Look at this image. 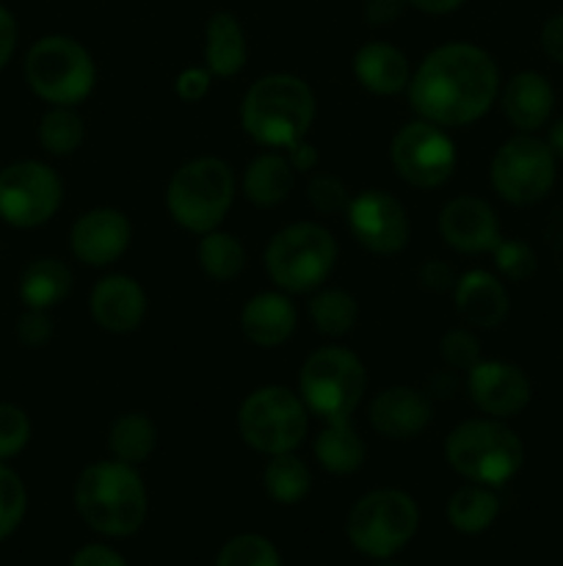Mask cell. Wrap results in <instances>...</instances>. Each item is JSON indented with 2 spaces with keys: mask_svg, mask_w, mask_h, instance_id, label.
<instances>
[{
  "mask_svg": "<svg viewBox=\"0 0 563 566\" xmlns=\"http://www.w3.org/2000/svg\"><path fill=\"white\" fill-rule=\"evenodd\" d=\"M500 72L478 44L453 42L431 50L408 81V99L419 119L439 127L472 125L495 105Z\"/></svg>",
  "mask_w": 563,
  "mask_h": 566,
  "instance_id": "obj_1",
  "label": "cell"
},
{
  "mask_svg": "<svg viewBox=\"0 0 563 566\" xmlns=\"http://www.w3.org/2000/svg\"><path fill=\"white\" fill-rule=\"evenodd\" d=\"M75 509L97 534L130 536L147 520V486L132 464L94 462L77 475Z\"/></svg>",
  "mask_w": 563,
  "mask_h": 566,
  "instance_id": "obj_2",
  "label": "cell"
},
{
  "mask_svg": "<svg viewBox=\"0 0 563 566\" xmlns=\"http://www.w3.org/2000/svg\"><path fill=\"white\" fill-rule=\"evenodd\" d=\"M315 119V94L301 77L274 72L252 83L243 97V130L257 144L287 149L301 142Z\"/></svg>",
  "mask_w": 563,
  "mask_h": 566,
  "instance_id": "obj_3",
  "label": "cell"
},
{
  "mask_svg": "<svg viewBox=\"0 0 563 566\" xmlns=\"http://www.w3.org/2000/svg\"><path fill=\"white\" fill-rule=\"evenodd\" d=\"M445 459L472 484L502 486L522 470L524 446L502 420H467L447 434Z\"/></svg>",
  "mask_w": 563,
  "mask_h": 566,
  "instance_id": "obj_4",
  "label": "cell"
},
{
  "mask_svg": "<svg viewBox=\"0 0 563 566\" xmlns=\"http://www.w3.org/2000/svg\"><path fill=\"white\" fill-rule=\"evenodd\" d=\"M235 199V175L221 158H196L174 171L166 188L171 219L188 232L219 230Z\"/></svg>",
  "mask_w": 563,
  "mask_h": 566,
  "instance_id": "obj_5",
  "label": "cell"
},
{
  "mask_svg": "<svg viewBox=\"0 0 563 566\" xmlns=\"http://www.w3.org/2000/svg\"><path fill=\"white\" fill-rule=\"evenodd\" d=\"M368 390V370L362 359L340 346L309 354L298 376V392L307 412L323 420L351 418Z\"/></svg>",
  "mask_w": 563,
  "mask_h": 566,
  "instance_id": "obj_6",
  "label": "cell"
},
{
  "mask_svg": "<svg viewBox=\"0 0 563 566\" xmlns=\"http://www.w3.org/2000/svg\"><path fill=\"white\" fill-rule=\"evenodd\" d=\"M25 81L50 105H77L92 94L97 70L92 53L72 36H44L28 50Z\"/></svg>",
  "mask_w": 563,
  "mask_h": 566,
  "instance_id": "obj_7",
  "label": "cell"
},
{
  "mask_svg": "<svg viewBox=\"0 0 563 566\" xmlns=\"http://www.w3.org/2000/svg\"><path fill=\"white\" fill-rule=\"evenodd\" d=\"M337 260V243L326 227L298 221L270 238L265 269L287 293H309L326 282Z\"/></svg>",
  "mask_w": 563,
  "mask_h": 566,
  "instance_id": "obj_8",
  "label": "cell"
},
{
  "mask_svg": "<svg viewBox=\"0 0 563 566\" xmlns=\"http://www.w3.org/2000/svg\"><path fill=\"white\" fill-rule=\"evenodd\" d=\"M419 528V509L401 490H373L348 512L346 534L362 556L390 558L414 539Z\"/></svg>",
  "mask_w": 563,
  "mask_h": 566,
  "instance_id": "obj_9",
  "label": "cell"
},
{
  "mask_svg": "<svg viewBox=\"0 0 563 566\" xmlns=\"http://www.w3.org/2000/svg\"><path fill=\"white\" fill-rule=\"evenodd\" d=\"M237 431L252 451L265 457L290 453L307 437V407L287 387H259L241 403Z\"/></svg>",
  "mask_w": 563,
  "mask_h": 566,
  "instance_id": "obj_10",
  "label": "cell"
},
{
  "mask_svg": "<svg viewBox=\"0 0 563 566\" xmlns=\"http://www.w3.org/2000/svg\"><path fill=\"white\" fill-rule=\"evenodd\" d=\"M555 182V153L541 138L522 133L497 149L491 160V186L506 202L535 205Z\"/></svg>",
  "mask_w": 563,
  "mask_h": 566,
  "instance_id": "obj_11",
  "label": "cell"
},
{
  "mask_svg": "<svg viewBox=\"0 0 563 566\" xmlns=\"http://www.w3.org/2000/svg\"><path fill=\"white\" fill-rule=\"evenodd\" d=\"M61 177L39 160H17L0 171V219L20 230L42 227L59 213Z\"/></svg>",
  "mask_w": 563,
  "mask_h": 566,
  "instance_id": "obj_12",
  "label": "cell"
},
{
  "mask_svg": "<svg viewBox=\"0 0 563 566\" xmlns=\"http://www.w3.org/2000/svg\"><path fill=\"white\" fill-rule=\"evenodd\" d=\"M392 166L414 188H439L458 164L456 144L434 122H408L395 133L390 147Z\"/></svg>",
  "mask_w": 563,
  "mask_h": 566,
  "instance_id": "obj_13",
  "label": "cell"
},
{
  "mask_svg": "<svg viewBox=\"0 0 563 566\" xmlns=\"http://www.w3.org/2000/svg\"><path fill=\"white\" fill-rule=\"evenodd\" d=\"M348 230L373 254H397L408 243L406 208L386 191H362L348 202Z\"/></svg>",
  "mask_w": 563,
  "mask_h": 566,
  "instance_id": "obj_14",
  "label": "cell"
},
{
  "mask_svg": "<svg viewBox=\"0 0 563 566\" xmlns=\"http://www.w3.org/2000/svg\"><path fill=\"white\" fill-rule=\"evenodd\" d=\"M469 398L484 415L497 420L513 418L530 403V379L511 363L480 359L469 370Z\"/></svg>",
  "mask_w": 563,
  "mask_h": 566,
  "instance_id": "obj_15",
  "label": "cell"
},
{
  "mask_svg": "<svg viewBox=\"0 0 563 566\" xmlns=\"http://www.w3.org/2000/svg\"><path fill=\"white\" fill-rule=\"evenodd\" d=\"M132 227L125 213L114 208H94L75 221L70 232V247L81 263L110 265L130 247Z\"/></svg>",
  "mask_w": 563,
  "mask_h": 566,
  "instance_id": "obj_16",
  "label": "cell"
},
{
  "mask_svg": "<svg viewBox=\"0 0 563 566\" xmlns=\"http://www.w3.org/2000/svg\"><path fill=\"white\" fill-rule=\"evenodd\" d=\"M439 232L456 252H491L500 243V224L489 202L478 197H456L442 208Z\"/></svg>",
  "mask_w": 563,
  "mask_h": 566,
  "instance_id": "obj_17",
  "label": "cell"
},
{
  "mask_svg": "<svg viewBox=\"0 0 563 566\" xmlns=\"http://www.w3.org/2000/svg\"><path fill=\"white\" fill-rule=\"evenodd\" d=\"M88 307H92V318L97 321L99 329L110 332V335H127V332L138 329L147 315V293L132 276L114 274L94 285Z\"/></svg>",
  "mask_w": 563,
  "mask_h": 566,
  "instance_id": "obj_18",
  "label": "cell"
},
{
  "mask_svg": "<svg viewBox=\"0 0 563 566\" xmlns=\"http://www.w3.org/2000/svg\"><path fill=\"white\" fill-rule=\"evenodd\" d=\"M370 423L386 440H412L431 423V401L414 387H386L370 403Z\"/></svg>",
  "mask_w": 563,
  "mask_h": 566,
  "instance_id": "obj_19",
  "label": "cell"
},
{
  "mask_svg": "<svg viewBox=\"0 0 563 566\" xmlns=\"http://www.w3.org/2000/svg\"><path fill=\"white\" fill-rule=\"evenodd\" d=\"M458 315L475 329H495L508 315V291L489 271H467L453 285Z\"/></svg>",
  "mask_w": 563,
  "mask_h": 566,
  "instance_id": "obj_20",
  "label": "cell"
},
{
  "mask_svg": "<svg viewBox=\"0 0 563 566\" xmlns=\"http://www.w3.org/2000/svg\"><path fill=\"white\" fill-rule=\"evenodd\" d=\"M298 313L282 293H257L241 310V329L254 346L276 348L296 332Z\"/></svg>",
  "mask_w": 563,
  "mask_h": 566,
  "instance_id": "obj_21",
  "label": "cell"
},
{
  "mask_svg": "<svg viewBox=\"0 0 563 566\" xmlns=\"http://www.w3.org/2000/svg\"><path fill=\"white\" fill-rule=\"evenodd\" d=\"M555 105L550 81L539 72H519L502 88V111L517 130L533 133L546 125Z\"/></svg>",
  "mask_w": 563,
  "mask_h": 566,
  "instance_id": "obj_22",
  "label": "cell"
},
{
  "mask_svg": "<svg viewBox=\"0 0 563 566\" xmlns=\"http://www.w3.org/2000/svg\"><path fill=\"white\" fill-rule=\"evenodd\" d=\"M353 75L368 92L386 97V94H397L408 88L412 66H408V59L395 44L368 42L353 55Z\"/></svg>",
  "mask_w": 563,
  "mask_h": 566,
  "instance_id": "obj_23",
  "label": "cell"
},
{
  "mask_svg": "<svg viewBox=\"0 0 563 566\" xmlns=\"http://www.w3.org/2000/svg\"><path fill=\"white\" fill-rule=\"evenodd\" d=\"M204 61L215 77H232L246 64V36L230 11H215L204 28Z\"/></svg>",
  "mask_w": 563,
  "mask_h": 566,
  "instance_id": "obj_24",
  "label": "cell"
},
{
  "mask_svg": "<svg viewBox=\"0 0 563 566\" xmlns=\"http://www.w3.org/2000/svg\"><path fill=\"white\" fill-rule=\"evenodd\" d=\"M368 448L351 418L326 420V429L315 437V459L331 475H351L364 464Z\"/></svg>",
  "mask_w": 563,
  "mask_h": 566,
  "instance_id": "obj_25",
  "label": "cell"
},
{
  "mask_svg": "<svg viewBox=\"0 0 563 566\" xmlns=\"http://www.w3.org/2000/svg\"><path fill=\"white\" fill-rule=\"evenodd\" d=\"M293 177H296V169L287 155L263 153L248 164L243 175V197L257 208H274L285 202L287 193L293 191Z\"/></svg>",
  "mask_w": 563,
  "mask_h": 566,
  "instance_id": "obj_26",
  "label": "cell"
},
{
  "mask_svg": "<svg viewBox=\"0 0 563 566\" xmlns=\"http://www.w3.org/2000/svg\"><path fill=\"white\" fill-rule=\"evenodd\" d=\"M72 291L70 265L55 258H39L20 276V298L31 310H53Z\"/></svg>",
  "mask_w": 563,
  "mask_h": 566,
  "instance_id": "obj_27",
  "label": "cell"
},
{
  "mask_svg": "<svg viewBox=\"0 0 563 566\" xmlns=\"http://www.w3.org/2000/svg\"><path fill=\"white\" fill-rule=\"evenodd\" d=\"M500 514V501L489 486L469 484L450 495L447 503V520L461 534H484Z\"/></svg>",
  "mask_w": 563,
  "mask_h": 566,
  "instance_id": "obj_28",
  "label": "cell"
},
{
  "mask_svg": "<svg viewBox=\"0 0 563 566\" xmlns=\"http://www.w3.org/2000/svg\"><path fill=\"white\" fill-rule=\"evenodd\" d=\"M155 442H158V431L155 423L141 412L121 415L114 426H110L108 434V448L114 453L116 462L125 464H141L152 457Z\"/></svg>",
  "mask_w": 563,
  "mask_h": 566,
  "instance_id": "obj_29",
  "label": "cell"
},
{
  "mask_svg": "<svg viewBox=\"0 0 563 566\" xmlns=\"http://www.w3.org/2000/svg\"><path fill=\"white\" fill-rule=\"evenodd\" d=\"M263 486L270 501L282 503V506H293V503H301L309 495L312 479H309V468L304 464V459H298L296 453H276L265 464Z\"/></svg>",
  "mask_w": 563,
  "mask_h": 566,
  "instance_id": "obj_30",
  "label": "cell"
},
{
  "mask_svg": "<svg viewBox=\"0 0 563 566\" xmlns=\"http://www.w3.org/2000/svg\"><path fill=\"white\" fill-rule=\"evenodd\" d=\"M199 265H202L204 274L215 282H230L246 265V252H243L241 241L230 232L210 230L204 232L202 241H199Z\"/></svg>",
  "mask_w": 563,
  "mask_h": 566,
  "instance_id": "obj_31",
  "label": "cell"
},
{
  "mask_svg": "<svg viewBox=\"0 0 563 566\" xmlns=\"http://www.w3.org/2000/svg\"><path fill=\"white\" fill-rule=\"evenodd\" d=\"M359 318L357 298L351 293L340 291V287H329L320 291L318 296L309 302V321L315 329L326 337H342L353 329Z\"/></svg>",
  "mask_w": 563,
  "mask_h": 566,
  "instance_id": "obj_32",
  "label": "cell"
},
{
  "mask_svg": "<svg viewBox=\"0 0 563 566\" xmlns=\"http://www.w3.org/2000/svg\"><path fill=\"white\" fill-rule=\"evenodd\" d=\"M86 125L72 105H53L39 122V144L50 155H72L83 144Z\"/></svg>",
  "mask_w": 563,
  "mask_h": 566,
  "instance_id": "obj_33",
  "label": "cell"
},
{
  "mask_svg": "<svg viewBox=\"0 0 563 566\" xmlns=\"http://www.w3.org/2000/svg\"><path fill=\"white\" fill-rule=\"evenodd\" d=\"M215 566H282V558L265 536L241 534L221 547Z\"/></svg>",
  "mask_w": 563,
  "mask_h": 566,
  "instance_id": "obj_34",
  "label": "cell"
},
{
  "mask_svg": "<svg viewBox=\"0 0 563 566\" xmlns=\"http://www.w3.org/2000/svg\"><path fill=\"white\" fill-rule=\"evenodd\" d=\"M28 509V492L20 475L0 462V542L20 528Z\"/></svg>",
  "mask_w": 563,
  "mask_h": 566,
  "instance_id": "obj_35",
  "label": "cell"
},
{
  "mask_svg": "<svg viewBox=\"0 0 563 566\" xmlns=\"http://www.w3.org/2000/svg\"><path fill=\"white\" fill-rule=\"evenodd\" d=\"M31 440V420L14 403H0V462L17 457Z\"/></svg>",
  "mask_w": 563,
  "mask_h": 566,
  "instance_id": "obj_36",
  "label": "cell"
},
{
  "mask_svg": "<svg viewBox=\"0 0 563 566\" xmlns=\"http://www.w3.org/2000/svg\"><path fill=\"white\" fill-rule=\"evenodd\" d=\"M491 252H495L497 271H500L506 280L522 282V280H528V276L535 271V254H533V249L528 247V243L502 241V238H500V243H497Z\"/></svg>",
  "mask_w": 563,
  "mask_h": 566,
  "instance_id": "obj_37",
  "label": "cell"
},
{
  "mask_svg": "<svg viewBox=\"0 0 563 566\" xmlns=\"http://www.w3.org/2000/svg\"><path fill=\"white\" fill-rule=\"evenodd\" d=\"M439 354L450 368L472 370L480 363V343L469 329H450L439 343Z\"/></svg>",
  "mask_w": 563,
  "mask_h": 566,
  "instance_id": "obj_38",
  "label": "cell"
},
{
  "mask_svg": "<svg viewBox=\"0 0 563 566\" xmlns=\"http://www.w3.org/2000/svg\"><path fill=\"white\" fill-rule=\"evenodd\" d=\"M307 197L318 213H342L348 210V188L334 175H315L307 186Z\"/></svg>",
  "mask_w": 563,
  "mask_h": 566,
  "instance_id": "obj_39",
  "label": "cell"
},
{
  "mask_svg": "<svg viewBox=\"0 0 563 566\" xmlns=\"http://www.w3.org/2000/svg\"><path fill=\"white\" fill-rule=\"evenodd\" d=\"M17 337L28 348L47 346L50 337H53V321H50L47 310L25 307V313L17 321Z\"/></svg>",
  "mask_w": 563,
  "mask_h": 566,
  "instance_id": "obj_40",
  "label": "cell"
},
{
  "mask_svg": "<svg viewBox=\"0 0 563 566\" xmlns=\"http://www.w3.org/2000/svg\"><path fill=\"white\" fill-rule=\"evenodd\" d=\"M210 81H213V72L208 66L204 70L202 66H188V70L177 75L174 88L185 103H196V99H202L210 92Z\"/></svg>",
  "mask_w": 563,
  "mask_h": 566,
  "instance_id": "obj_41",
  "label": "cell"
},
{
  "mask_svg": "<svg viewBox=\"0 0 563 566\" xmlns=\"http://www.w3.org/2000/svg\"><path fill=\"white\" fill-rule=\"evenodd\" d=\"M70 566H127L125 558L105 545H86L72 556Z\"/></svg>",
  "mask_w": 563,
  "mask_h": 566,
  "instance_id": "obj_42",
  "label": "cell"
},
{
  "mask_svg": "<svg viewBox=\"0 0 563 566\" xmlns=\"http://www.w3.org/2000/svg\"><path fill=\"white\" fill-rule=\"evenodd\" d=\"M17 39H20V28H17V17L0 3V70L11 61L17 50Z\"/></svg>",
  "mask_w": 563,
  "mask_h": 566,
  "instance_id": "obj_43",
  "label": "cell"
},
{
  "mask_svg": "<svg viewBox=\"0 0 563 566\" xmlns=\"http://www.w3.org/2000/svg\"><path fill=\"white\" fill-rule=\"evenodd\" d=\"M403 6H406V0H368L364 3V20L370 25H390L401 17Z\"/></svg>",
  "mask_w": 563,
  "mask_h": 566,
  "instance_id": "obj_44",
  "label": "cell"
},
{
  "mask_svg": "<svg viewBox=\"0 0 563 566\" xmlns=\"http://www.w3.org/2000/svg\"><path fill=\"white\" fill-rule=\"evenodd\" d=\"M541 48L552 61L563 64V14L550 17L541 28Z\"/></svg>",
  "mask_w": 563,
  "mask_h": 566,
  "instance_id": "obj_45",
  "label": "cell"
},
{
  "mask_svg": "<svg viewBox=\"0 0 563 566\" xmlns=\"http://www.w3.org/2000/svg\"><path fill=\"white\" fill-rule=\"evenodd\" d=\"M419 282H423L425 287H431V291H447V287L456 285V282H453L450 265L439 263V260H428V263L419 269Z\"/></svg>",
  "mask_w": 563,
  "mask_h": 566,
  "instance_id": "obj_46",
  "label": "cell"
},
{
  "mask_svg": "<svg viewBox=\"0 0 563 566\" xmlns=\"http://www.w3.org/2000/svg\"><path fill=\"white\" fill-rule=\"evenodd\" d=\"M287 160H290V166L296 171H312L315 164H318V149L301 138V142L287 147Z\"/></svg>",
  "mask_w": 563,
  "mask_h": 566,
  "instance_id": "obj_47",
  "label": "cell"
},
{
  "mask_svg": "<svg viewBox=\"0 0 563 566\" xmlns=\"http://www.w3.org/2000/svg\"><path fill=\"white\" fill-rule=\"evenodd\" d=\"M406 3L425 14H450V11L461 9L464 0H406Z\"/></svg>",
  "mask_w": 563,
  "mask_h": 566,
  "instance_id": "obj_48",
  "label": "cell"
},
{
  "mask_svg": "<svg viewBox=\"0 0 563 566\" xmlns=\"http://www.w3.org/2000/svg\"><path fill=\"white\" fill-rule=\"evenodd\" d=\"M546 144H550L552 153L563 158V119H557L555 125L550 127V138H546Z\"/></svg>",
  "mask_w": 563,
  "mask_h": 566,
  "instance_id": "obj_49",
  "label": "cell"
},
{
  "mask_svg": "<svg viewBox=\"0 0 563 566\" xmlns=\"http://www.w3.org/2000/svg\"><path fill=\"white\" fill-rule=\"evenodd\" d=\"M381 566H403V564H390V562H386V564H381Z\"/></svg>",
  "mask_w": 563,
  "mask_h": 566,
  "instance_id": "obj_50",
  "label": "cell"
}]
</instances>
